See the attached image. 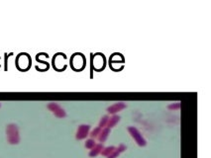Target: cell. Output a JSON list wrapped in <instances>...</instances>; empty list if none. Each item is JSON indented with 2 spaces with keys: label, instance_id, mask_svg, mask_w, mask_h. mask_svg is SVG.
Masks as SVG:
<instances>
[{
  "label": "cell",
  "instance_id": "6da1fadb",
  "mask_svg": "<svg viewBox=\"0 0 211 158\" xmlns=\"http://www.w3.org/2000/svg\"><path fill=\"white\" fill-rule=\"evenodd\" d=\"M90 62L92 64V67L95 71H102L106 67V58L101 53H90Z\"/></svg>",
  "mask_w": 211,
  "mask_h": 158
},
{
  "label": "cell",
  "instance_id": "7a4b0ae2",
  "mask_svg": "<svg viewBox=\"0 0 211 158\" xmlns=\"http://www.w3.org/2000/svg\"><path fill=\"white\" fill-rule=\"evenodd\" d=\"M86 59L81 53H75L70 58V67L74 71H81L85 68Z\"/></svg>",
  "mask_w": 211,
  "mask_h": 158
},
{
  "label": "cell",
  "instance_id": "3957f363",
  "mask_svg": "<svg viewBox=\"0 0 211 158\" xmlns=\"http://www.w3.org/2000/svg\"><path fill=\"white\" fill-rule=\"evenodd\" d=\"M32 60L30 55L26 53H21L16 58V67L21 71H26L31 67Z\"/></svg>",
  "mask_w": 211,
  "mask_h": 158
},
{
  "label": "cell",
  "instance_id": "277c9868",
  "mask_svg": "<svg viewBox=\"0 0 211 158\" xmlns=\"http://www.w3.org/2000/svg\"><path fill=\"white\" fill-rule=\"evenodd\" d=\"M7 139L11 144H17L19 142V131L15 124H10L7 126Z\"/></svg>",
  "mask_w": 211,
  "mask_h": 158
},
{
  "label": "cell",
  "instance_id": "5b68a950",
  "mask_svg": "<svg viewBox=\"0 0 211 158\" xmlns=\"http://www.w3.org/2000/svg\"><path fill=\"white\" fill-rule=\"evenodd\" d=\"M128 131H129L130 135L133 137V139L136 141V143L139 146H146L147 141H146V139L143 137L142 134L138 130V129H136L135 126H129Z\"/></svg>",
  "mask_w": 211,
  "mask_h": 158
},
{
  "label": "cell",
  "instance_id": "8992f818",
  "mask_svg": "<svg viewBox=\"0 0 211 158\" xmlns=\"http://www.w3.org/2000/svg\"><path fill=\"white\" fill-rule=\"evenodd\" d=\"M48 109L52 112V113L57 117V118H64V117H67V113L66 111L64 110V108H62L61 106L57 103H50L48 105Z\"/></svg>",
  "mask_w": 211,
  "mask_h": 158
},
{
  "label": "cell",
  "instance_id": "52a82bcc",
  "mask_svg": "<svg viewBox=\"0 0 211 158\" xmlns=\"http://www.w3.org/2000/svg\"><path fill=\"white\" fill-rule=\"evenodd\" d=\"M89 130H90V126L88 125H81L78 126L77 131V139H85L88 135H89Z\"/></svg>",
  "mask_w": 211,
  "mask_h": 158
},
{
  "label": "cell",
  "instance_id": "ba28073f",
  "mask_svg": "<svg viewBox=\"0 0 211 158\" xmlns=\"http://www.w3.org/2000/svg\"><path fill=\"white\" fill-rule=\"evenodd\" d=\"M126 104L123 103V102H119V103H115L113 105H111L110 107L107 108V112L109 114H112V115H116L118 112L122 111L123 109L126 108Z\"/></svg>",
  "mask_w": 211,
  "mask_h": 158
},
{
  "label": "cell",
  "instance_id": "9c48e42d",
  "mask_svg": "<svg viewBox=\"0 0 211 158\" xmlns=\"http://www.w3.org/2000/svg\"><path fill=\"white\" fill-rule=\"evenodd\" d=\"M125 59L123 58V55L119 53H114L111 54V57L109 58V65L111 66L114 63H124Z\"/></svg>",
  "mask_w": 211,
  "mask_h": 158
},
{
  "label": "cell",
  "instance_id": "30bf717a",
  "mask_svg": "<svg viewBox=\"0 0 211 158\" xmlns=\"http://www.w3.org/2000/svg\"><path fill=\"white\" fill-rule=\"evenodd\" d=\"M103 148H104V146H103L102 143L95 144V146L93 147V148L90 149V151H89V156L90 157H94V156L98 155L99 153H101V151H102Z\"/></svg>",
  "mask_w": 211,
  "mask_h": 158
},
{
  "label": "cell",
  "instance_id": "8fae6325",
  "mask_svg": "<svg viewBox=\"0 0 211 158\" xmlns=\"http://www.w3.org/2000/svg\"><path fill=\"white\" fill-rule=\"evenodd\" d=\"M126 148H127V147L125 146L124 144H120L118 147H116V148H115V150L107 158H116V157H118L119 154L121 153V152H124L125 150H126Z\"/></svg>",
  "mask_w": 211,
  "mask_h": 158
},
{
  "label": "cell",
  "instance_id": "7c38bea8",
  "mask_svg": "<svg viewBox=\"0 0 211 158\" xmlns=\"http://www.w3.org/2000/svg\"><path fill=\"white\" fill-rule=\"evenodd\" d=\"M110 134V129H108V127H104V129H101V131H100V134L98 135V140L100 142H104L105 140H106V139L108 137Z\"/></svg>",
  "mask_w": 211,
  "mask_h": 158
},
{
  "label": "cell",
  "instance_id": "4fadbf2b",
  "mask_svg": "<svg viewBox=\"0 0 211 158\" xmlns=\"http://www.w3.org/2000/svg\"><path fill=\"white\" fill-rule=\"evenodd\" d=\"M120 116L118 115H113L111 118H109L108 122H107V125H106V127H108V129H111V127H113L114 126H116L117 123H119L120 121Z\"/></svg>",
  "mask_w": 211,
  "mask_h": 158
},
{
  "label": "cell",
  "instance_id": "5bb4252c",
  "mask_svg": "<svg viewBox=\"0 0 211 158\" xmlns=\"http://www.w3.org/2000/svg\"><path fill=\"white\" fill-rule=\"evenodd\" d=\"M115 148H116V147L115 146H108V147H104V148L102 149V151H101V154L103 155V156H106V157H108L110 154L112 153V152L115 150Z\"/></svg>",
  "mask_w": 211,
  "mask_h": 158
},
{
  "label": "cell",
  "instance_id": "9a60e30c",
  "mask_svg": "<svg viewBox=\"0 0 211 158\" xmlns=\"http://www.w3.org/2000/svg\"><path fill=\"white\" fill-rule=\"evenodd\" d=\"M108 120H109V116H107V115L103 116V118H102L101 120H100V122H99L98 127H100V129H103L104 126H106Z\"/></svg>",
  "mask_w": 211,
  "mask_h": 158
},
{
  "label": "cell",
  "instance_id": "2e32d148",
  "mask_svg": "<svg viewBox=\"0 0 211 158\" xmlns=\"http://www.w3.org/2000/svg\"><path fill=\"white\" fill-rule=\"evenodd\" d=\"M95 144H96V143H95L94 139H89L86 140V142H85V147L88 148V149H91L95 146Z\"/></svg>",
  "mask_w": 211,
  "mask_h": 158
},
{
  "label": "cell",
  "instance_id": "e0dca14e",
  "mask_svg": "<svg viewBox=\"0 0 211 158\" xmlns=\"http://www.w3.org/2000/svg\"><path fill=\"white\" fill-rule=\"evenodd\" d=\"M180 107H182V103H173L168 106V109L172 111H177L180 109Z\"/></svg>",
  "mask_w": 211,
  "mask_h": 158
},
{
  "label": "cell",
  "instance_id": "ac0fdd59",
  "mask_svg": "<svg viewBox=\"0 0 211 158\" xmlns=\"http://www.w3.org/2000/svg\"><path fill=\"white\" fill-rule=\"evenodd\" d=\"M100 131H101V129H100V127H96V129H94L92 131H91V134H90L89 135L91 136V139H94V137H96V136H98V135L100 134Z\"/></svg>",
  "mask_w": 211,
  "mask_h": 158
},
{
  "label": "cell",
  "instance_id": "d6986e66",
  "mask_svg": "<svg viewBox=\"0 0 211 158\" xmlns=\"http://www.w3.org/2000/svg\"><path fill=\"white\" fill-rule=\"evenodd\" d=\"M11 54H10V55H11ZM10 55H8L7 53H5V71H7V69H8V67H7V58L10 57Z\"/></svg>",
  "mask_w": 211,
  "mask_h": 158
},
{
  "label": "cell",
  "instance_id": "ffe728a7",
  "mask_svg": "<svg viewBox=\"0 0 211 158\" xmlns=\"http://www.w3.org/2000/svg\"><path fill=\"white\" fill-rule=\"evenodd\" d=\"M0 107H1V105H0Z\"/></svg>",
  "mask_w": 211,
  "mask_h": 158
}]
</instances>
